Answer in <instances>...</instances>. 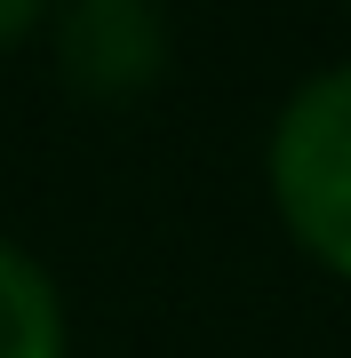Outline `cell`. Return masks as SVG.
<instances>
[{
  "label": "cell",
  "instance_id": "6da1fadb",
  "mask_svg": "<svg viewBox=\"0 0 351 358\" xmlns=\"http://www.w3.org/2000/svg\"><path fill=\"white\" fill-rule=\"evenodd\" d=\"M263 183L280 231L351 287V64H319L287 88L263 136Z\"/></svg>",
  "mask_w": 351,
  "mask_h": 358
},
{
  "label": "cell",
  "instance_id": "7a4b0ae2",
  "mask_svg": "<svg viewBox=\"0 0 351 358\" xmlns=\"http://www.w3.org/2000/svg\"><path fill=\"white\" fill-rule=\"evenodd\" d=\"M48 48H56V72H64L72 96L128 103L168 80L176 24L152 0H72V8L48 16Z\"/></svg>",
  "mask_w": 351,
  "mask_h": 358
},
{
  "label": "cell",
  "instance_id": "3957f363",
  "mask_svg": "<svg viewBox=\"0 0 351 358\" xmlns=\"http://www.w3.org/2000/svg\"><path fill=\"white\" fill-rule=\"evenodd\" d=\"M0 358H72L64 294H56L48 263L0 231Z\"/></svg>",
  "mask_w": 351,
  "mask_h": 358
},
{
  "label": "cell",
  "instance_id": "277c9868",
  "mask_svg": "<svg viewBox=\"0 0 351 358\" xmlns=\"http://www.w3.org/2000/svg\"><path fill=\"white\" fill-rule=\"evenodd\" d=\"M32 32H48V8H32V0H0V56L25 48Z\"/></svg>",
  "mask_w": 351,
  "mask_h": 358
}]
</instances>
